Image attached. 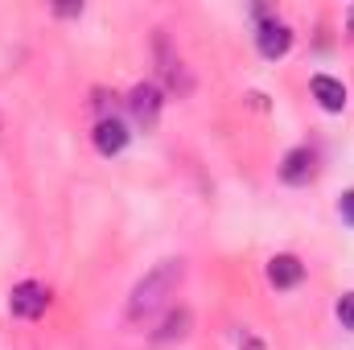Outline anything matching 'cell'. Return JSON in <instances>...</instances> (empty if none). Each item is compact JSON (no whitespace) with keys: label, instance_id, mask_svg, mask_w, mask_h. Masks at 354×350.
Here are the masks:
<instances>
[{"label":"cell","instance_id":"obj_1","mask_svg":"<svg viewBox=\"0 0 354 350\" xmlns=\"http://www.w3.org/2000/svg\"><path fill=\"white\" fill-rule=\"evenodd\" d=\"M181 276H185V260H161L157 268H149V272L136 280V288L128 293V322L153 317V313L177 293Z\"/></svg>","mask_w":354,"mask_h":350},{"label":"cell","instance_id":"obj_2","mask_svg":"<svg viewBox=\"0 0 354 350\" xmlns=\"http://www.w3.org/2000/svg\"><path fill=\"white\" fill-rule=\"evenodd\" d=\"M153 54H157V62H161V79H165V87L177 91V95H189V91H194V79H189L185 62L177 58V50H174V42H169L165 29H157V37H153Z\"/></svg>","mask_w":354,"mask_h":350},{"label":"cell","instance_id":"obj_3","mask_svg":"<svg viewBox=\"0 0 354 350\" xmlns=\"http://www.w3.org/2000/svg\"><path fill=\"white\" fill-rule=\"evenodd\" d=\"M46 309H50V288H46V284H37V280L12 284V293H8V313H12V317L33 322V317H41Z\"/></svg>","mask_w":354,"mask_h":350},{"label":"cell","instance_id":"obj_4","mask_svg":"<svg viewBox=\"0 0 354 350\" xmlns=\"http://www.w3.org/2000/svg\"><path fill=\"white\" fill-rule=\"evenodd\" d=\"M256 50L264 54L268 62L284 58V54L292 50V29H288L284 21H276V17H264V21L256 25Z\"/></svg>","mask_w":354,"mask_h":350},{"label":"cell","instance_id":"obj_5","mask_svg":"<svg viewBox=\"0 0 354 350\" xmlns=\"http://www.w3.org/2000/svg\"><path fill=\"white\" fill-rule=\"evenodd\" d=\"M161 87L157 83H136V87L128 91V111L136 116V124H145V128H157V120H161Z\"/></svg>","mask_w":354,"mask_h":350},{"label":"cell","instance_id":"obj_6","mask_svg":"<svg viewBox=\"0 0 354 350\" xmlns=\"http://www.w3.org/2000/svg\"><path fill=\"white\" fill-rule=\"evenodd\" d=\"M313 174H317V157H313V149L297 145V149L284 153V161H280V181H288V185H305Z\"/></svg>","mask_w":354,"mask_h":350},{"label":"cell","instance_id":"obj_7","mask_svg":"<svg viewBox=\"0 0 354 350\" xmlns=\"http://www.w3.org/2000/svg\"><path fill=\"white\" fill-rule=\"evenodd\" d=\"M301 280H305V264H301V256L280 252V256L268 260V284H272V288H297Z\"/></svg>","mask_w":354,"mask_h":350},{"label":"cell","instance_id":"obj_8","mask_svg":"<svg viewBox=\"0 0 354 350\" xmlns=\"http://www.w3.org/2000/svg\"><path fill=\"white\" fill-rule=\"evenodd\" d=\"M189 330H194V313H189L185 305H177V309L165 313L161 330H153V347H174V342H185V338H189Z\"/></svg>","mask_w":354,"mask_h":350},{"label":"cell","instance_id":"obj_9","mask_svg":"<svg viewBox=\"0 0 354 350\" xmlns=\"http://www.w3.org/2000/svg\"><path fill=\"white\" fill-rule=\"evenodd\" d=\"M91 136H95V149H99L103 157H115V153H124V145H128V124L115 120V116H103Z\"/></svg>","mask_w":354,"mask_h":350},{"label":"cell","instance_id":"obj_10","mask_svg":"<svg viewBox=\"0 0 354 350\" xmlns=\"http://www.w3.org/2000/svg\"><path fill=\"white\" fill-rule=\"evenodd\" d=\"M309 91H313V99L322 103V111H334V116L346 111V103H351V99H346V87H342L334 75H313Z\"/></svg>","mask_w":354,"mask_h":350},{"label":"cell","instance_id":"obj_11","mask_svg":"<svg viewBox=\"0 0 354 350\" xmlns=\"http://www.w3.org/2000/svg\"><path fill=\"white\" fill-rule=\"evenodd\" d=\"M334 313H338V322H342V330H351V334H354V293H342V297H338V305H334Z\"/></svg>","mask_w":354,"mask_h":350},{"label":"cell","instance_id":"obj_12","mask_svg":"<svg viewBox=\"0 0 354 350\" xmlns=\"http://www.w3.org/2000/svg\"><path fill=\"white\" fill-rule=\"evenodd\" d=\"M338 214H342V223L354 227V190H346V194L338 198Z\"/></svg>","mask_w":354,"mask_h":350},{"label":"cell","instance_id":"obj_13","mask_svg":"<svg viewBox=\"0 0 354 350\" xmlns=\"http://www.w3.org/2000/svg\"><path fill=\"white\" fill-rule=\"evenodd\" d=\"M54 12H58V17H83V4H58Z\"/></svg>","mask_w":354,"mask_h":350},{"label":"cell","instance_id":"obj_14","mask_svg":"<svg viewBox=\"0 0 354 350\" xmlns=\"http://www.w3.org/2000/svg\"><path fill=\"white\" fill-rule=\"evenodd\" d=\"M239 350H264V347H260V342H256V338L243 330V338H239Z\"/></svg>","mask_w":354,"mask_h":350},{"label":"cell","instance_id":"obj_15","mask_svg":"<svg viewBox=\"0 0 354 350\" xmlns=\"http://www.w3.org/2000/svg\"><path fill=\"white\" fill-rule=\"evenodd\" d=\"M351 33H354V8H351Z\"/></svg>","mask_w":354,"mask_h":350},{"label":"cell","instance_id":"obj_16","mask_svg":"<svg viewBox=\"0 0 354 350\" xmlns=\"http://www.w3.org/2000/svg\"><path fill=\"white\" fill-rule=\"evenodd\" d=\"M0 128H4V120H0Z\"/></svg>","mask_w":354,"mask_h":350}]
</instances>
